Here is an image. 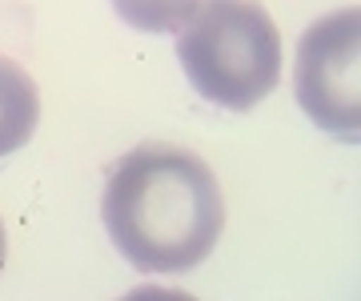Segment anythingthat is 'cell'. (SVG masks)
<instances>
[{
    "mask_svg": "<svg viewBox=\"0 0 361 301\" xmlns=\"http://www.w3.org/2000/svg\"><path fill=\"white\" fill-rule=\"evenodd\" d=\"M4 253H8V237H4V225H0V269H4Z\"/></svg>",
    "mask_w": 361,
    "mask_h": 301,
    "instance_id": "obj_6",
    "label": "cell"
},
{
    "mask_svg": "<svg viewBox=\"0 0 361 301\" xmlns=\"http://www.w3.org/2000/svg\"><path fill=\"white\" fill-rule=\"evenodd\" d=\"M113 13L137 32H177V25L193 13L197 0H109Z\"/></svg>",
    "mask_w": 361,
    "mask_h": 301,
    "instance_id": "obj_5",
    "label": "cell"
},
{
    "mask_svg": "<svg viewBox=\"0 0 361 301\" xmlns=\"http://www.w3.org/2000/svg\"><path fill=\"white\" fill-rule=\"evenodd\" d=\"M40 121V92L25 68L0 56V157L25 149Z\"/></svg>",
    "mask_w": 361,
    "mask_h": 301,
    "instance_id": "obj_4",
    "label": "cell"
},
{
    "mask_svg": "<svg viewBox=\"0 0 361 301\" xmlns=\"http://www.w3.org/2000/svg\"><path fill=\"white\" fill-rule=\"evenodd\" d=\"M293 92L305 117L337 141L361 137V8L313 20L297 40Z\"/></svg>",
    "mask_w": 361,
    "mask_h": 301,
    "instance_id": "obj_3",
    "label": "cell"
},
{
    "mask_svg": "<svg viewBox=\"0 0 361 301\" xmlns=\"http://www.w3.org/2000/svg\"><path fill=\"white\" fill-rule=\"evenodd\" d=\"M101 221L137 274H189L225 229V197L209 161L180 145H137L104 177Z\"/></svg>",
    "mask_w": 361,
    "mask_h": 301,
    "instance_id": "obj_1",
    "label": "cell"
},
{
    "mask_svg": "<svg viewBox=\"0 0 361 301\" xmlns=\"http://www.w3.org/2000/svg\"><path fill=\"white\" fill-rule=\"evenodd\" d=\"M177 61L209 105L249 113L281 77V32L257 0H197L177 25Z\"/></svg>",
    "mask_w": 361,
    "mask_h": 301,
    "instance_id": "obj_2",
    "label": "cell"
}]
</instances>
